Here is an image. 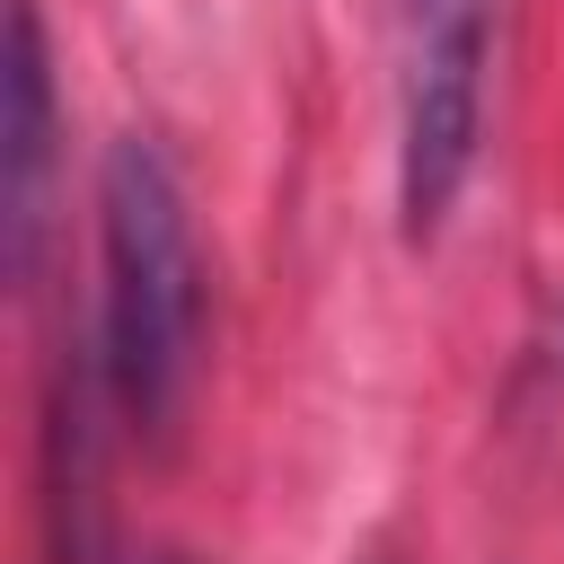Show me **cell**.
Masks as SVG:
<instances>
[{"instance_id": "cell-1", "label": "cell", "mask_w": 564, "mask_h": 564, "mask_svg": "<svg viewBox=\"0 0 564 564\" xmlns=\"http://www.w3.org/2000/svg\"><path fill=\"white\" fill-rule=\"evenodd\" d=\"M97 335H106V379L132 423H167L185 405L194 352H203V256L185 194L150 141H115L97 176Z\"/></svg>"}, {"instance_id": "cell-2", "label": "cell", "mask_w": 564, "mask_h": 564, "mask_svg": "<svg viewBox=\"0 0 564 564\" xmlns=\"http://www.w3.org/2000/svg\"><path fill=\"white\" fill-rule=\"evenodd\" d=\"M485 123V0H405V106H397V212L432 238L476 167Z\"/></svg>"}, {"instance_id": "cell-3", "label": "cell", "mask_w": 564, "mask_h": 564, "mask_svg": "<svg viewBox=\"0 0 564 564\" xmlns=\"http://www.w3.org/2000/svg\"><path fill=\"white\" fill-rule=\"evenodd\" d=\"M44 159H53V79H44V18H35V0H18V9H9V273H35Z\"/></svg>"}]
</instances>
